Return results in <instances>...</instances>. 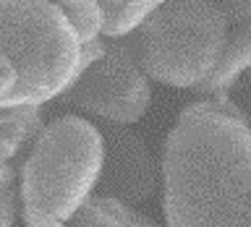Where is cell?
Masks as SVG:
<instances>
[{
    "instance_id": "6da1fadb",
    "label": "cell",
    "mask_w": 251,
    "mask_h": 227,
    "mask_svg": "<svg viewBox=\"0 0 251 227\" xmlns=\"http://www.w3.org/2000/svg\"><path fill=\"white\" fill-rule=\"evenodd\" d=\"M168 227H251V125L227 97L188 105L160 162Z\"/></svg>"
},
{
    "instance_id": "7a4b0ae2",
    "label": "cell",
    "mask_w": 251,
    "mask_h": 227,
    "mask_svg": "<svg viewBox=\"0 0 251 227\" xmlns=\"http://www.w3.org/2000/svg\"><path fill=\"white\" fill-rule=\"evenodd\" d=\"M81 73V42L55 3H0V110L60 99Z\"/></svg>"
},
{
    "instance_id": "3957f363",
    "label": "cell",
    "mask_w": 251,
    "mask_h": 227,
    "mask_svg": "<svg viewBox=\"0 0 251 227\" xmlns=\"http://www.w3.org/2000/svg\"><path fill=\"white\" fill-rule=\"evenodd\" d=\"M100 170V125L81 115L45 123L21 164L24 225L63 227L94 196Z\"/></svg>"
},
{
    "instance_id": "277c9868",
    "label": "cell",
    "mask_w": 251,
    "mask_h": 227,
    "mask_svg": "<svg viewBox=\"0 0 251 227\" xmlns=\"http://www.w3.org/2000/svg\"><path fill=\"white\" fill-rule=\"evenodd\" d=\"M227 29L223 3H157L131 42L149 81L199 91L220 63Z\"/></svg>"
},
{
    "instance_id": "5b68a950",
    "label": "cell",
    "mask_w": 251,
    "mask_h": 227,
    "mask_svg": "<svg viewBox=\"0 0 251 227\" xmlns=\"http://www.w3.org/2000/svg\"><path fill=\"white\" fill-rule=\"evenodd\" d=\"M60 99L110 125L141 120L152 102V84L141 70L131 37L105 39V52L92 66L81 68Z\"/></svg>"
},
{
    "instance_id": "8992f818",
    "label": "cell",
    "mask_w": 251,
    "mask_h": 227,
    "mask_svg": "<svg viewBox=\"0 0 251 227\" xmlns=\"http://www.w3.org/2000/svg\"><path fill=\"white\" fill-rule=\"evenodd\" d=\"M102 136V170L97 193L121 201L126 206L149 201L160 188V164L154 162L147 141L128 125L100 128Z\"/></svg>"
},
{
    "instance_id": "52a82bcc",
    "label": "cell",
    "mask_w": 251,
    "mask_h": 227,
    "mask_svg": "<svg viewBox=\"0 0 251 227\" xmlns=\"http://www.w3.org/2000/svg\"><path fill=\"white\" fill-rule=\"evenodd\" d=\"M246 70H251V21H230L220 63L199 91L223 97Z\"/></svg>"
},
{
    "instance_id": "ba28073f",
    "label": "cell",
    "mask_w": 251,
    "mask_h": 227,
    "mask_svg": "<svg viewBox=\"0 0 251 227\" xmlns=\"http://www.w3.org/2000/svg\"><path fill=\"white\" fill-rule=\"evenodd\" d=\"M66 227H160L152 217L141 214L133 206L105 199L94 193L81 209L66 222Z\"/></svg>"
},
{
    "instance_id": "9c48e42d",
    "label": "cell",
    "mask_w": 251,
    "mask_h": 227,
    "mask_svg": "<svg viewBox=\"0 0 251 227\" xmlns=\"http://www.w3.org/2000/svg\"><path fill=\"white\" fill-rule=\"evenodd\" d=\"M45 128L42 107H21V110H0V164H11L37 133Z\"/></svg>"
},
{
    "instance_id": "30bf717a",
    "label": "cell",
    "mask_w": 251,
    "mask_h": 227,
    "mask_svg": "<svg viewBox=\"0 0 251 227\" xmlns=\"http://www.w3.org/2000/svg\"><path fill=\"white\" fill-rule=\"evenodd\" d=\"M157 3L160 0H149V3H118V0H105V3H100L102 39H128L152 16Z\"/></svg>"
},
{
    "instance_id": "8fae6325",
    "label": "cell",
    "mask_w": 251,
    "mask_h": 227,
    "mask_svg": "<svg viewBox=\"0 0 251 227\" xmlns=\"http://www.w3.org/2000/svg\"><path fill=\"white\" fill-rule=\"evenodd\" d=\"M60 8V13L68 19L74 34L78 37V42H94L102 37V13H100V3L94 0H68V3H55Z\"/></svg>"
},
{
    "instance_id": "7c38bea8",
    "label": "cell",
    "mask_w": 251,
    "mask_h": 227,
    "mask_svg": "<svg viewBox=\"0 0 251 227\" xmlns=\"http://www.w3.org/2000/svg\"><path fill=\"white\" fill-rule=\"evenodd\" d=\"M16 209H19V191L13 183H8L0 188V227H13Z\"/></svg>"
},
{
    "instance_id": "4fadbf2b",
    "label": "cell",
    "mask_w": 251,
    "mask_h": 227,
    "mask_svg": "<svg viewBox=\"0 0 251 227\" xmlns=\"http://www.w3.org/2000/svg\"><path fill=\"white\" fill-rule=\"evenodd\" d=\"M13 180H16L13 164H0V188L8 185V183H13Z\"/></svg>"
},
{
    "instance_id": "5bb4252c",
    "label": "cell",
    "mask_w": 251,
    "mask_h": 227,
    "mask_svg": "<svg viewBox=\"0 0 251 227\" xmlns=\"http://www.w3.org/2000/svg\"><path fill=\"white\" fill-rule=\"evenodd\" d=\"M249 76H251V70H249Z\"/></svg>"
}]
</instances>
